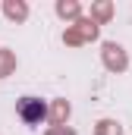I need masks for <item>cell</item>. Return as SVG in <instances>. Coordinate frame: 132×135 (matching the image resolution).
Masks as SVG:
<instances>
[{"mask_svg": "<svg viewBox=\"0 0 132 135\" xmlns=\"http://www.w3.org/2000/svg\"><path fill=\"white\" fill-rule=\"evenodd\" d=\"M44 113H47V110H44V104L38 101V98H22V101H19V116H22L25 123H32V126L44 119Z\"/></svg>", "mask_w": 132, "mask_h": 135, "instance_id": "obj_1", "label": "cell"}]
</instances>
